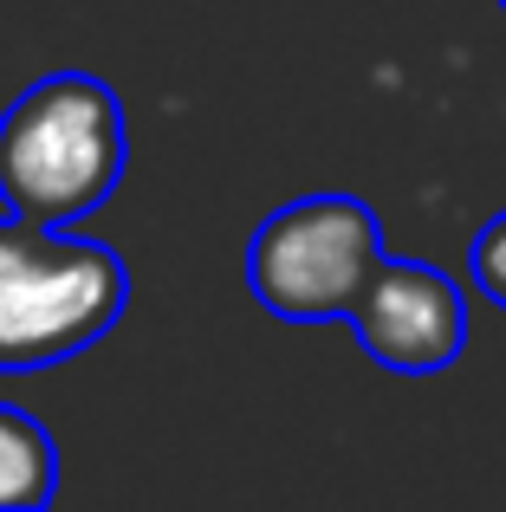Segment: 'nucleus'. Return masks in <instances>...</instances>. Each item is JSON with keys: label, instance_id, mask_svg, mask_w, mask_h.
<instances>
[{"label": "nucleus", "instance_id": "f257e3e1", "mask_svg": "<svg viewBox=\"0 0 506 512\" xmlns=\"http://www.w3.org/2000/svg\"><path fill=\"white\" fill-rule=\"evenodd\" d=\"M124 156L130 130L117 91L91 72H52L0 117V201L26 221L72 227L111 201Z\"/></svg>", "mask_w": 506, "mask_h": 512}, {"label": "nucleus", "instance_id": "f03ea898", "mask_svg": "<svg viewBox=\"0 0 506 512\" xmlns=\"http://www.w3.org/2000/svg\"><path fill=\"white\" fill-rule=\"evenodd\" d=\"M130 273L111 247L65 227L0 221V370H46L78 357L124 318Z\"/></svg>", "mask_w": 506, "mask_h": 512}, {"label": "nucleus", "instance_id": "7ed1b4c3", "mask_svg": "<svg viewBox=\"0 0 506 512\" xmlns=\"http://www.w3.org/2000/svg\"><path fill=\"white\" fill-rule=\"evenodd\" d=\"M383 266V227L357 195H305L253 227L247 286L273 318H351Z\"/></svg>", "mask_w": 506, "mask_h": 512}, {"label": "nucleus", "instance_id": "20e7f679", "mask_svg": "<svg viewBox=\"0 0 506 512\" xmlns=\"http://www.w3.org/2000/svg\"><path fill=\"white\" fill-rule=\"evenodd\" d=\"M351 325L383 370L429 376V370H448L468 344V299L435 266L383 260L377 279L364 286V299H357Z\"/></svg>", "mask_w": 506, "mask_h": 512}, {"label": "nucleus", "instance_id": "39448f33", "mask_svg": "<svg viewBox=\"0 0 506 512\" xmlns=\"http://www.w3.org/2000/svg\"><path fill=\"white\" fill-rule=\"evenodd\" d=\"M59 493V448L26 409L0 402V512H39Z\"/></svg>", "mask_w": 506, "mask_h": 512}, {"label": "nucleus", "instance_id": "423d86ee", "mask_svg": "<svg viewBox=\"0 0 506 512\" xmlns=\"http://www.w3.org/2000/svg\"><path fill=\"white\" fill-rule=\"evenodd\" d=\"M468 260H474V279H481V292H487L494 305H506V214L481 227V240H474Z\"/></svg>", "mask_w": 506, "mask_h": 512}, {"label": "nucleus", "instance_id": "0eeeda50", "mask_svg": "<svg viewBox=\"0 0 506 512\" xmlns=\"http://www.w3.org/2000/svg\"><path fill=\"white\" fill-rule=\"evenodd\" d=\"M500 7H506V0H500Z\"/></svg>", "mask_w": 506, "mask_h": 512}]
</instances>
